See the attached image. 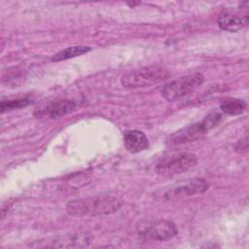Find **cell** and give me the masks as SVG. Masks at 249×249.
I'll use <instances>...</instances> for the list:
<instances>
[{
  "instance_id": "11",
  "label": "cell",
  "mask_w": 249,
  "mask_h": 249,
  "mask_svg": "<svg viewBox=\"0 0 249 249\" xmlns=\"http://www.w3.org/2000/svg\"><path fill=\"white\" fill-rule=\"evenodd\" d=\"M91 236L89 233H80L56 237L45 245L47 247H86L90 243Z\"/></svg>"
},
{
  "instance_id": "2",
  "label": "cell",
  "mask_w": 249,
  "mask_h": 249,
  "mask_svg": "<svg viewBox=\"0 0 249 249\" xmlns=\"http://www.w3.org/2000/svg\"><path fill=\"white\" fill-rule=\"evenodd\" d=\"M222 118L223 116L221 113L211 112L206 115L201 121L187 125L170 134L165 139V144L169 146H174L196 141L204 136L209 130L216 127L221 123Z\"/></svg>"
},
{
  "instance_id": "14",
  "label": "cell",
  "mask_w": 249,
  "mask_h": 249,
  "mask_svg": "<svg viewBox=\"0 0 249 249\" xmlns=\"http://www.w3.org/2000/svg\"><path fill=\"white\" fill-rule=\"evenodd\" d=\"M31 102L30 98L22 97L18 99H9V100H2L1 101V112L4 113L6 111H11L14 109H18L24 106H27Z\"/></svg>"
},
{
  "instance_id": "8",
  "label": "cell",
  "mask_w": 249,
  "mask_h": 249,
  "mask_svg": "<svg viewBox=\"0 0 249 249\" xmlns=\"http://www.w3.org/2000/svg\"><path fill=\"white\" fill-rule=\"evenodd\" d=\"M209 188L208 183L202 178H191L188 181L182 182L170 190L169 194L174 197L191 196L198 194H204Z\"/></svg>"
},
{
  "instance_id": "10",
  "label": "cell",
  "mask_w": 249,
  "mask_h": 249,
  "mask_svg": "<svg viewBox=\"0 0 249 249\" xmlns=\"http://www.w3.org/2000/svg\"><path fill=\"white\" fill-rule=\"evenodd\" d=\"M124 144L129 153H139L149 148V140L146 134L137 129L124 131Z\"/></svg>"
},
{
  "instance_id": "9",
  "label": "cell",
  "mask_w": 249,
  "mask_h": 249,
  "mask_svg": "<svg viewBox=\"0 0 249 249\" xmlns=\"http://www.w3.org/2000/svg\"><path fill=\"white\" fill-rule=\"evenodd\" d=\"M218 25L229 32H236L248 24V16H241L231 12H223L218 16Z\"/></svg>"
},
{
  "instance_id": "4",
  "label": "cell",
  "mask_w": 249,
  "mask_h": 249,
  "mask_svg": "<svg viewBox=\"0 0 249 249\" xmlns=\"http://www.w3.org/2000/svg\"><path fill=\"white\" fill-rule=\"evenodd\" d=\"M197 162L196 156L190 152H180L161 158L156 164V172L163 177L185 173Z\"/></svg>"
},
{
  "instance_id": "5",
  "label": "cell",
  "mask_w": 249,
  "mask_h": 249,
  "mask_svg": "<svg viewBox=\"0 0 249 249\" xmlns=\"http://www.w3.org/2000/svg\"><path fill=\"white\" fill-rule=\"evenodd\" d=\"M203 82L204 75L200 72L182 76L162 86L160 94L167 101H174L196 90L203 84Z\"/></svg>"
},
{
  "instance_id": "7",
  "label": "cell",
  "mask_w": 249,
  "mask_h": 249,
  "mask_svg": "<svg viewBox=\"0 0 249 249\" xmlns=\"http://www.w3.org/2000/svg\"><path fill=\"white\" fill-rule=\"evenodd\" d=\"M77 105V102L74 100H55L37 109L34 112V116L39 119H56L73 112Z\"/></svg>"
},
{
  "instance_id": "13",
  "label": "cell",
  "mask_w": 249,
  "mask_h": 249,
  "mask_svg": "<svg viewBox=\"0 0 249 249\" xmlns=\"http://www.w3.org/2000/svg\"><path fill=\"white\" fill-rule=\"evenodd\" d=\"M90 47L88 46H72V47H68L66 49L61 50L60 52L56 53L52 58L51 60L53 62H57V61H61V60H65V59H69V58H73L82 54H85L87 53H89L90 51Z\"/></svg>"
},
{
  "instance_id": "12",
  "label": "cell",
  "mask_w": 249,
  "mask_h": 249,
  "mask_svg": "<svg viewBox=\"0 0 249 249\" xmlns=\"http://www.w3.org/2000/svg\"><path fill=\"white\" fill-rule=\"evenodd\" d=\"M247 108V103L243 99L235 97H225L220 101V109L227 115H239Z\"/></svg>"
},
{
  "instance_id": "1",
  "label": "cell",
  "mask_w": 249,
  "mask_h": 249,
  "mask_svg": "<svg viewBox=\"0 0 249 249\" xmlns=\"http://www.w3.org/2000/svg\"><path fill=\"white\" fill-rule=\"evenodd\" d=\"M123 205L122 200L112 196H96L73 199L67 202L66 212L74 217L104 216L117 212Z\"/></svg>"
},
{
  "instance_id": "3",
  "label": "cell",
  "mask_w": 249,
  "mask_h": 249,
  "mask_svg": "<svg viewBox=\"0 0 249 249\" xmlns=\"http://www.w3.org/2000/svg\"><path fill=\"white\" fill-rule=\"evenodd\" d=\"M170 71L162 65H150L130 70L121 77V84L126 89L151 87L167 80Z\"/></svg>"
},
{
  "instance_id": "15",
  "label": "cell",
  "mask_w": 249,
  "mask_h": 249,
  "mask_svg": "<svg viewBox=\"0 0 249 249\" xmlns=\"http://www.w3.org/2000/svg\"><path fill=\"white\" fill-rule=\"evenodd\" d=\"M234 149L236 152L238 153H243L246 152L248 149V137H247V133L244 134V137L239 139L237 141V143L234 146Z\"/></svg>"
},
{
  "instance_id": "6",
  "label": "cell",
  "mask_w": 249,
  "mask_h": 249,
  "mask_svg": "<svg viewBox=\"0 0 249 249\" xmlns=\"http://www.w3.org/2000/svg\"><path fill=\"white\" fill-rule=\"evenodd\" d=\"M177 232L176 225L164 219L147 221L137 228L138 236L145 241H165L174 237Z\"/></svg>"
}]
</instances>
